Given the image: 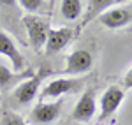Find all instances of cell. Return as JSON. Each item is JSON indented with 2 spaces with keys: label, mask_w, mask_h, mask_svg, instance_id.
<instances>
[{
  "label": "cell",
  "mask_w": 132,
  "mask_h": 125,
  "mask_svg": "<svg viewBox=\"0 0 132 125\" xmlns=\"http://www.w3.org/2000/svg\"><path fill=\"white\" fill-rule=\"evenodd\" d=\"M123 83H125V88H127V90H130V86H132V69L127 71V76L123 78Z\"/></svg>",
  "instance_id": "obj_16"
},
{
  "label": "cell",
  "mask_w": 132,
  "mask_h": 125,
  "mask_svg": "<svg viewBox=\"0 0 132 125\" xmlns=\"http://www.w3.org/2000/svg\"><path fill=\"white\" fill-rule=\"evenodd\" d=\"M48 74H50V71L42 69V71H39L37 74H34L32 78H28V79H25L23 83H20L18 86H16V90L12 92L14 101H16L18 104H21V106L30 104L32 101L39 95V86H41L42 79H44Z\"/></svg>",
  "instance_id": "obj_3"
},
{
  "label": "cell",
  "mask_w": 132,
  "mask_h": 125,
  "mask_svg": "<svg viewBox=\"0 0 132 125\" xmlns=\"http://www.w3.org/2000/svg\"><path fill=\"white\" fill-rule=\"evenodd\" d=\"M34 76V72H32L30 69H27L25 72H12V71H9L5 65H2L0 63V90H7L11 85H14L16 81H20V79H28V78H32Z\"/></svg>",
  "instance_id": "obj_12"
},
{
  "label": "cell",
  "mask_w": 132,
  "mask_h": 125,
  "mask_svg": "<svg viewBox=\"0 0 132 125\" xmlns=\"http://www.w3.org/2000/svg\"><path fill=\"white\" fill-rule=\"evenodd\" d=\"M23 25L27 28L28 34V41H30L32 48L35 51H41V48H44V42L48 37V32H50V20L44 18V16H32L27 14L23 18Z\"/></svg>",
  "instance_id": "obj_2"
},
{
  "label": "cell",
  "mask_w": 132,
  "mask_h": 125,
  "mask_svg": "<svg viewBox=\"0 0 132 125\" xmlns=\"http://www.w3.org/2000/svg\"><path fill=\"white\" fill-rule=\"evenodd\" d=\"M125 99V90L116 86V85H111L106 88V92L102 94L101 97V113H99V122H104L108 118H111L116 109L120 107V104Z\"/></svg>",
  "instance_id": "obj_5"
},
{
  "label": "cell",
  "mask_w": 132,
  "mask_h": 125,
  "mask_svg": "<svg viewBox=\"0 0 132 125\" xmlns=\"http://www.w3.org/2000/svg\"><path fill=\"white\" fill-rule=\"evenodd\" d=\"M0 123L2 125H27L25 120H23L20 115H16V113H12V111H5V113L2 115Z\"/></svg>",
  "instance_id": "obj_15"
},
{
  "label": "cell",
  "mask_w": 132,
  "mask_h": 125,
  "mask_svg": "<svg viewBox=\"0 0 132 125\" xmlns=\"http://www.w3.org/2000/svg\"><path fill=\"white\" fill-rule=\"evenodd\" d=\"M97 111V102H95V90L88 88L85 94L79 97L78 104L72 109V120L76 122H90Z\"/></svg>",
  "instance_id": "obj_9"
},
{
  "label": "cell",
  "mask_w": 132,
  "mask_h": 125,
  "mask_svg": "<svg viewBox=\"0 0 132 125\" xmlns=\"http://www.w3.org/2000/svg\"><path fill=\"white\" fill-rule=\"evenodd\" d=\"M83 86V79L79 78H56V79H51L48 85H44V88L41 90V101L39 102H46L48 99H62L65 94H72V92H78L81 90Z\"/></svg>",
  "instance_id": "obj_1"
},
{
  "label": "cell",
  "mask_w": 132,
  "mask_h": 125,
  "mask_svg": "<svg viewBox=\"0 0 132 125\" xmlns=\"http://www.w3.org/2000/svg\"><path fill=\"white\" fill-rule=\"evenodd\" d=\"M83 9H85V4L81 0H62L60 4V12L63 20L67 21H76L81 16Z\"/></svg>",
  "instance_id": "obj_13"
},
{
  "label": "cell",
  "mask_w": 132,
  "mask_h": 125,
  "mask_svg": "<svg viewBox=\"0 0 132 125\" xmlns=\"http://www.w3.org/2000/svg\"><path fill=\"white\" fill-rule=\"evenodd\" d=\"M0 55H4V56H7L12 63V69H14V72L20 74L25 67H27V60H25V56L20 53V49L16 48V44L12 42L9 35L5 34V32L0 28Z\"/></svg>",
  "instance_id": "obj_10"
},
{
  "label": "cell",
  "mask_w": 132,
  "mask_h": 125,
  "mask_svg": "<svg viewBox=\"0 0 132 125\" xmlns=\"http://www.w3.org/2000/svg\"><path fill=\"white\" fill-rule=\"evenodd\" d=\"M97 20H99L101 25H104L106 28H111V30L129 27L132 21V7L127 4V5H118V7L108 9L106 12H102Z\"/></svg>",
  "instance_id": "obj_4"
},
{
  "label": "cell",
  "mask_w": 132,
  "mask_h": 125,
  "mask_svg": "<svg viewBox=\"0 0 132 125\" xmlns=\"http://www.w3.org/2000/svg\"><path fill=\"white\" fill-rule=\"evenodd\" d=\"M76 35V30L71 28V27H60V28H50L48 32V37H46V42H44V53L51 56L55 53L62 51L69 42L74 39Z\"/></svg>",
  "instance_id": "obj_6"
},
{
  "label": "cell",
  "mask_w": 132,
  "mask_h": 125,
  "mask_svg": "<svg viewBox=\"0 0 132 125\" xmlns=\"http://www.w3.org/2000/svg\"><path fill=\"white\" fill-rule=\"evenodd\" d=\"M16 4H18L25 12H28L32 16H39V12L42 11V5H44L42 0H18Z\"/></svg>",
  "instance_id": "obj_14"
},
{
  "label": "cell",
  "mask_w": 132,
  "mask_h": 125,
  "mask_svg": "<svg viewBox=\"0 0 132 125\" xmlns=\"http://www.w3.org/2000/svg\"><path fill=\"white\" fill-rule=\"evenodd\" d=\"M114 4H118V2H116V0H90V2H86V4H85L86 14H85V18H83V23L79 25V28L86 27L90 21L97 20L102 12H106L108 9H111Z\"/></svg>",
  "instance_id": "obj_11"
},
{
  "label": "cell",
  "mask_w": 132,
  "mask_h": 125,
  "mask_svg": "<svg viewBox=\"0 0 132 125\" xmlns=\"http://www.w3.org/2000/svg\"><path fill=\"white\" fill-rule=\"evenodd\" d=\"M62 106H63V99H56L53 102H39L35 107H32L30 111V122L39 125H48L55 122L62 113Z\"/></svg>",
  "instance_id": "obj_7"
},
{
  "label": "cell",
  "mask_w": 132,
  "mask_h": 125,
  "mask_svg": "<svg viewBox=\"0 0 132 125\" xmlns=\"http://www.w3.org/2000/svg\"><path fill=\"white\" fill-rule=\"evenodd\" d=\"M92 69H93V55L88 49H76L67 56V67L63 69V74L79 76L90 72Z\"/></svg>",
  "instance_id": "obj_8"
}]
</instances>
